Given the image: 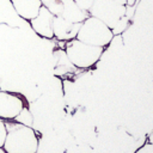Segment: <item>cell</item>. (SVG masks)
<instances>
[{
    "label": "cell",
    "mask_w": 153,
    "mask_h": 153,
    "mask_svg": "<svg viewBox=\"0 0 153 153\" xmlns=\"http://www.w3.org/2000/svg\"><path fill=\"white\" fill-rule=\"evenodd\" d=\"M6 137L2 148L6 153H36L38 137L36 131L22 123L5 122Z\"/></svg>",
    "instance_id": "1"
},
{
    "label": "cell",
    "mask_w": 153,
    "mask_h": 153,
    "mask_svg": "<svg viewBox=\"0 0 153 153\" xmlns=\"http://www.w3.org/2000/svg\"><path fill=\"white\" fill-rule=\"evenodd\" d=\"M105 48L91 45L81 42L76 38L67 41L65 47V54L69 62L80 69H86L94 66L102 57Z\"/></svg>",
    "instance_id": "2"
},
{
    "label": "cell",
    "mask_w": 153,
    "mask_h": 153,
    "mask_svg": "<svg viewBox=\"0 0 153 153\" xmlns=\"http://www.w3.org/2000/svg\"><path fill=\"white\" fill-rule=\"evenodd\" d=\"M75 38L91 45L105 48L114 39V33L105 23L92 16H88L80 24Z\"/></svg>",
    "instance_id": "3"
},
{
    "label": "cell",
    "mask_w": 153,
    "mask_h": 153,
    "mask_svg": "<svg viewBox=\"0 0 153 153\" xmlns=\"http://www.w3.org/2000/svg\"><path fill=\"white\" fill-rule=\"evenodd\" d=\"M124 12L126 6H121L114 0H94L88 11V16L102 20L110 29H112L115 24L124 16Z\"/></svg>",
    "instance_id": "4"
},
{
    "label": "cell",
    "mask_w": 153,
    "mask_h": 153,
    "mask_svg": "<svg viewBox=\"0 0 153 153\" xmlns=\"http://www.w3.org/2000/svg\"><path fill=\"white\" fill-rule=\"evenodd\" d=\"M24 102L20 97L0 91V118L1 120H13L19 111L23 109Z\"/></svg>",
    "instance_id": "5"
},
{
    "label": "cell",
    "mask_w": 153,
    "mask_h": 153,
    "mask_svg": "<svg viewBox=\"0 0 153 153\" xmlns=\"http://www.w3.org/2000/svg\"><path fill=\"white\" fill-rule=\"evenodd\" d=\"M54 14L51 12H49L45 7H41L39 12L37 13V16L35 18H32L30 22L31 27L33 29V31L43 37V38H54V33H53V19H54Z\"/></svg>",
    "instance_id": "6"
},
{
    "label": "cell",
    "mask_w": 153,
    "mask_h": 153,
    "mask_svg": "<svg viewBox=\"0 0 153 153\" xmlns=\"http://www.w3.org/2000/svg\"><path fill=\"white\" fill-rule=\"evenodd\" d=\"M80 24L71 23L60 16H55L53 19V33L54 38L59 41H71L76 37Z\"/></svg>",
    "instance_id": "7"
},
{
    "label": "cell",
    "mask_w": 153,
    "mask_h": 153,
    "mask_svg": "<svg viewBox=\"0 0 153 153\" xmlns=\"http://www.w3.org/2000/svg\"><path fill=\"white\" fill-rule=\"evenodd\" d=\"M11 4L17 14L25 20L35 18L42 7L41 0H11Z\"/></svg>",
    "instance_id": "8"
},
{
    "label": "cell",
    "mask_w": 153,
    "mask_h": 153,
    "mask_svg": "<svg viewBox=\"0 0 153 153\" xmlns=\"http://www.w3.org/2000/svg\"><path fill=\"white\" fill-rule=\"evenodd\" d=\"M62 4L63 6H62V12L60 17L65 18L66 20L71 23L81 24L88 17V13L80 10L74 2V0H62Z\"/></svg>",
    "instance_id": "9"
},
{
    "label": "cell",
    "mask_w": 153,
    "mask_h": 153,
    "mask_svg": "<svg viewBox=\"0 0 153 153\" xmlns=\"http://www.w3.org/2000/svg\"><path fill=\"white\" fill-rule=\"evenodd\" d=\"M43 7H45L54 16H61L62 12V0H41Z\"/></svg>",
    "instance_id": "10"
},
{
    "label": "cell",
    "mask_w": 153,
    "mask_h": 153,
    "mask_svg": "<svg viewBox=\"0 0 153 153\" xmlns=\"http://www.w3.org/2000/svg\"><path fill=\"white\" fill-rule=\"evenodd\" d=\"M16 122L18 123H22L24 126H27V127H31L32 123H33V116L32 114L30 112V110L25 106H23V109L19 111V114L13 118Z\"/></svg>",
    "instance_id": "11"
},
{
    "label": "cell",
    "mask_w": 153,
    "mask_h": 153,
    "mask_svg": "<svg viewBox=\"0 0 153 153\" xmlns=\"http://www.w3.org/2000/svg\"><path fill=\"white\" fill-rule=\"evenodd\" d=\"M129 24H130V20L126 17V16H123L116 24H115V26L111 29V31H112V33H114V36H121L127 29H128V26H129Z\"/></svg>",
    "instance_id": "12"
},
{
    "label": "cell",
    "mask_w": 153,
    "mask_h": 153,
    "mask_svg": "<svg viewBox=\"0 0 153 153\" xmlns=\"http://www.w3.org/2000/svg\"><path fill=\"white\" fill-rule=\"evenodd\" d=\"M93 1H94V0H74V2L76 4V6H78L80 10H82V11H85V12H87V13H88V11H90V8H91Z\"/></svg>",
    "instance_id": "13"
},
{
    "label": "cell",
    "mask_w": 153,
    "mask_h": 153,
    "mask_svg": "<svg viewBox=\"0 0 153 153\" xmlns=\"http://www.w3.org/2000/svg\"><path fill=\"white\" fill-rule=\"evenodd\" d=\"M135 153H153V145L147 141V142H145Z\"/></svg>",
    "instance_id": "14"
},
{
    "label": "cell",
    "mask_w": 153,
    "mask_h": 153,
    "mask_svg": "<svg viewBox=\"0 0 153 153\" xmlns=\"http://www.w3.org/2000/svg\"><path fill=\"white\" fill-rule=\"evenodd\" d=\"M5 137H6V127H5V122L0 118V147L4 146Z\"/></svg>",
    "instance_id": "15"
},
{
    "label": "cell",
    "mask_w": 153,
    "mask_h": 153,
    "mask_svg": "<svg viewBox=\"0 0 153 153\" xmlns=\"http://www.w3.org/2000/svg\"><path fill=\"white\" fill-rule=\"evenodd\" d=\"M116 4H118V5H121V6H126L127 5V0H114Z\"/></svg>",
    "instance_id": "16"
},
{
    "label": "cell",
    "mask_w": 153,
    "mask_h": 153,
    "mask_svg": "<svg viewBox=\"0 0 153 153\" xmlns=\"http://www.w3.org/2000/svg\"><path fill=\"white\" fill-rule=\"evenodd\" d=\"M147 141H148L149 143H152V145H153V131H152V133L148 135V137H147Z\"/></svg>",
    "instance_id": "17"
},
{
    "label": "cell",
    "mask_w": 153,
    "mask_h": 153,
    "mask_svg": "<svg viewBox=\"0 0 153 153\" xmlns=\"http://www.w3.org/2000/svg\"><path fill=\"white\" fill-rule=\"evenodd\" d=\"M137 2H139V0H127V5H135Z\"/></svg>",
    "instance_id": "18"
},
{
    "label": "cell",
    "mask_w": 153,
    "mask_h": 153,
    "mask_svg": "<svg viewBox=\"0 0 153 153\" xmlns=\"http://www.w3.org/2000/svg\"><path fill=\"white\" fill-rule=\"evenodd\" d=\"M0 153H6V151H5L2 147H0Z\"/></svg>",
    "instance_id": "19"
}]
</instances>
